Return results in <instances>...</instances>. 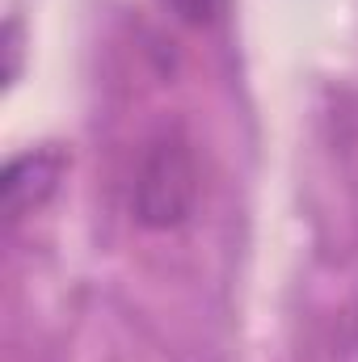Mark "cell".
I'll return each mask as SVG.
<instances>
[{
  "mask_svg": "<svg viewBox=\"0 0 358 362\" xmlns=\"http://www.w3.org/2000/svg\"><path fill=\"white\" fill-rule=\"evenodd\" d=\"M198 206V156L181 135H161L148 144L135 169L131 211L144 228L169 232L181 228Z\"/></svg>",
  "mask_w": 358,
  "mask_h": 362,
  "instance_id": "obj_1",
  "label": "cell"
},
{
  "mask_svg": "<svg viewBox=\"0 0 358 362\" xmlns=\"http://www.w3.org/2000/svg\"><path fill=\"white\" fill-rule=\"evenodd\" d=\"M64 169H68V160H64L59 148H30V152L13 156L8 169H4V181H0L4 215H8V219H21V215L38 211V206L55 194Z\"/></svg>",
  "mask_w": 358,
  "mask_h": 362,
  "instance_id": "obj_2",
  "label": "cell"
},
{
  "mask_svg": "<svg viewBox=\"0 0 358 362\" xmlns=\"http://www.w3.org/2000/svg\"><path fill=\"white\" fill-rule=\"evenodd\" d=\"M178 21H185V25H211L219 13H224V4L228 0H161Z\"/></svg>",
  "mask_w": 358,
  "mask_h": 362,
  "instance_id": "obj_3",
  "label": "cell"
}]
</instances>
